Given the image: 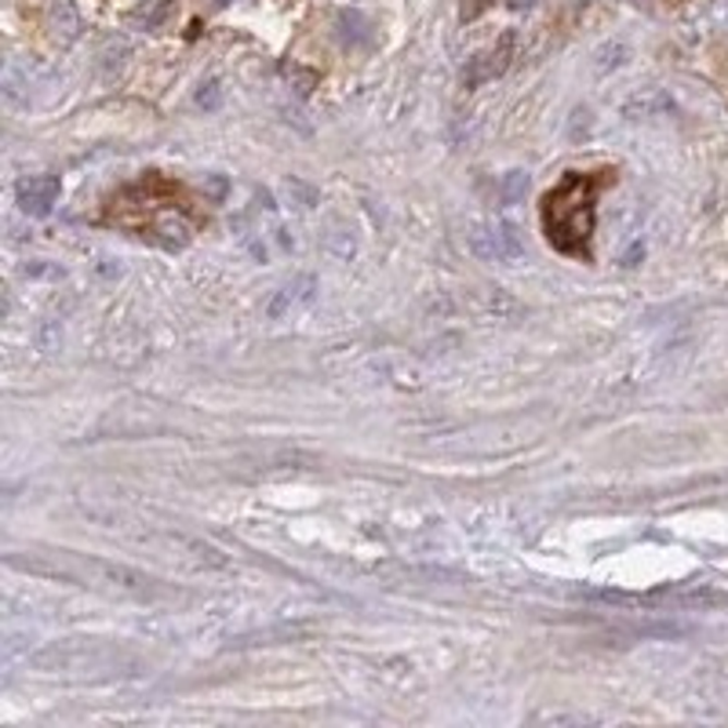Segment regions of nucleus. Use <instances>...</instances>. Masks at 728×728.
<instances>
[{"label": "nucleus", "instance_id": "1", "mask_svg": "<svg viewBox=\"0 0 728 728\" xmlns=\"http://www.w3.org/2000/svg\"><path fill=\"white\" fill-rule=\"evenodd\" d=\"M605 187V176H569L558 190L547 193V208H542V223H547V237L553 248L569 255L590 259V230H594V201L597 190Z\"/></svg>", "mask_w": 728, "mask_h": 728}, {"label": "nucleus", "instance_id": "2", "mask_svg": "<svg viewBox=\"0 0 728 728\" xmlns=\"http://www.w3.org/2000/svg\"><path fill=\"white\" fill-rule=\"evenodd\" d=\"M59 201V179L56 176H34L19 182V208L26 215H48Z\"/></svg>", "mask_w": 728, "mask_h": 728}, {"label": "nucleus", "instance_id": "3", "mask_svg": "<svg viewBox=\"0 0 728 728\" xmlns=\"http://www.w3.org/2000/svg\"><path fill=\"white\" fill-rule=\"evenodd\" d=\"M521 190H525V176H521V171H514V176H510V182H506V201H517Z\"/></svg>", "mask_w": 728, "mask_h": 728}]
</instances>
